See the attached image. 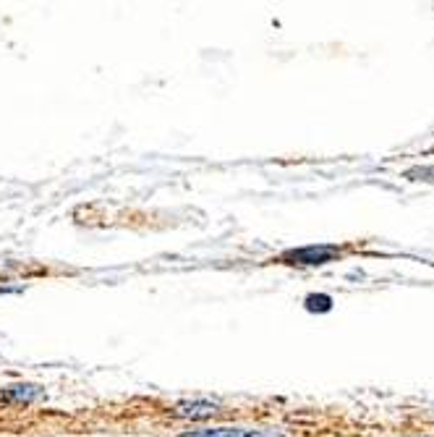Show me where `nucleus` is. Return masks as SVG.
<instances>
[{
	"label": "nucleus",
	"mask_w": 434,
	"mask_h": 437,
	"mask_svg": "<svg viewBox=\"0 0 434 437\" xmlns=\"http://www.w3.org/2000/svg\"><path fill=\"white\" fill-rule=\"evenodd\" d=\"M337 254H340V249L332 247V244H319V247L312 244V247L290 249V251L283 254V259L290 262V265H325Z\"/></svg>",
	"instance_id": "obj_1"
},
{
	"label": "nucleus",
	"mask_w": 434,
	"mask_h": 437,
	"mask_svg": "<svg viewBox=\"0 0 434 437\" xmlns=\"http://www.w3.org/2000/svg\"><path fill=\"white\" fill-rule=\"evenodd\" d=\"M181 437H265L257 429H244V427H204L194 429V432H183Z\"/></svg>",
	"instance_id": "obj_2"
},
{
	"label": "nucleus",
	"mask_w": 434,
	"mask_h": 437,
	"mask_svg": "<svg viewBox=\"0 0 434 437\" xmlns=\"http://www.w3.org/2000/svg\"><path fill=\"white\" fill-rule=\"evenodd\" d=\"M178 417H191V419H207L212 414H217V403L212 401H183V403H178L176 406Z\"/></svg>",
	"instance_id": "obj_3"
},
{
	"label": "nucleus",
	"mask_w": 434,
	"mask_h": 437,
	"mask_svg": "<svg viewBox=\"0 0 434 437\" xmlns=\"http://www.w3.org/2000/svg\"><path fill=\"white\" fill-rule=\"evenodd\" d=\"M8 396L16 398V401H34V398L42 396V388H37V385H10Z\"/></svg>",
	"instance_id": "obj_4"
},
{
	"label": "nucleus",
	"mask_w": 434,
	"mask_h": 437,
	"mask_svg": "<svg viewBox=\"0 0 434 437\" xmlns=\"http://www.w3.org/2000/svg\"><path fill=\"white\" fill-rule=\"evenodd\" d=\"M306 309L309 312H330L332 309V298L327 293H312V296H306Z\"/></svg>",
	"instance_id": "obj_5"
},
{
	"label": "nucleus",
	"mask_w": 434,
	"mask_h": 437,
	"mask_svg": "<svg viewBox=\"0 0 434 437\" xmlns=\"http://www.w3.org/2000/svg\"><path fill=\"white\" fill-rule=\"evenodd\" d=\"M408 179H416V181H434V168H414V170H408Z\"/></svg>",
	"instance_id": "obj_6"
}]
</instances>
